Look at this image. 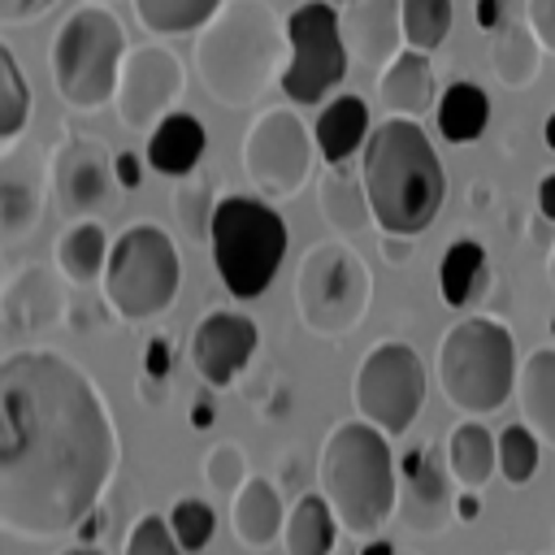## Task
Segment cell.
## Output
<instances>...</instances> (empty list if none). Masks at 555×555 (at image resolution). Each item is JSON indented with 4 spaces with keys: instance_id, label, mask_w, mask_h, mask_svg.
I'll return each instance as SVG.
<instances>
[{
    "instance_id": "obj_26",
    "label": "cell",
    "mask_w": 555,
    "mask_h": 555,
    "mask_svg": "<svg viewBox=\"0 0 555 555\" xmlns=\"http://www.w3.org/2000/svg\"><path fill=\"white\" fill-rule=\"evenodd\" d=\"M516 408H520V421L555 447V347H533L525 360H520V373H516Z\"/></svg>"
},
{
    "instance_id": "obj_22",
    "label": "cell",
    "mask_w": 555,
    "mask_h": 555,
    "mask_svg": "<svg viewBox=\"0 0 555 555\" xmlns=\"http://www.w3.org/2000/svg\"><path fill=\"white\" fill-rule=\"evenodd\" d=\"M204 147H208V134H204L199 117L173 108L165 121H156V130H147L143 156H147V165L156 173H165L169 182H178V178H186L204 160Z\"/></svg>"
},
{
    "instance_id": "obj_1",
    "label": "cell",
    "mask_w": 555,
    "mask_h": 555,
    "mask_svg": "<svg viewBox=\"0 0 555 555\" xmlns=\"http://www.w3.org/2000/svg\"><path fill=\"white\" fill-rule=\"evenodd\" d=\"M121 464L113 408L82 364L52 347L0 360V529L22 542L78 533Z\"/></svg>"
},
{
    "instance_id": "obj_25",
    "label": "cell",
    "mask_w": 555,
    "mask_h": 555,
    "mask_svg": "<svg viewBox=\"0 0 555 555\" xmlns=\"http://www.w3.org/2000/svg\"><path fill=\"white\" fill-rule=\"evenodd\" d=\"M108 251H113V238L104 234V225H100L95 217L69 221V225L56 234V243H52L56 273H61L69 286L100 282V278H104V264H108Z\"/></svg>"
},
{
    "instance_id": "obj_40",
    "label": "cell",
    "mask_w": 555,
    "mask_h": 555,
    "mask_svg": "<svg viewBox=\"0 0 555 555\" xmlns=\"http://www.w3.org/2000/svg\"><path fill=\"white\" fill-rule=\"evenodd\" d=\"M173 373V338L169 334H152L143 347V377L147 382H165Z\"/></svg>"
},
{
    "instance_id": "obj_42",
    "label": "cell",
    "mask_w": 555,
    "mask_h": 555,
    "mask_svg": "<svg viewBox=\"0 0 555 555\" xmlns=\"http://www.w3.org/2000/svg\"><path fill=\"white\" fill-rule=\"evenodd\" d=\"M56 0H0V22L4 26H22V22H35L52 9Z\"/></svg>"
},
{
    "instance_id": "obj_32",
    "label": "cell",
    "mask_w": 555,
    "mask_h": 555,
    "mask_svg": "<svg viewBox=\"0 0 555 555\" xmlns=\"http://www.w3.org/2000/svg\"><path fill=\"white\" fill-rule=\"evenodd\" d=\"M221 4L225 0H130L147 35H195L221 13Z\"/></svg>"
},
{
    "instance_id": "obj_45",
    "label": "cell",
    "mask_w": 555,
    "mask_h": 555,
    "mask_svg": "<svg viewBox=\"0 0 555 555\" xmlns=\"http://www.w3.org/2000/svg\"><path fill=\"white\" fill-rule=\"evenodd\" d=\"M477 516H481V490H464L460 486V494H455V520L473 525Z\"/></svg>"
},
{
    "instance_id": "obj_3",
    "label": "cell",
    "mask_w": 555,
    "mask_h": 555,
    "mask_svg": "<svg viewBox=\"0 0 555 555\" xmlns=\"http://www.w3.org/2000/svg\"><path fill=\"white\" fill-rule=\"evenodd\" d=\"M317 490L330 499L347 538H377L399 512V460L373 421H338L317 455Z\"/></svg>"
},
{
    "instance_id": "obj_35",
    "label": "cell",
    "mask_w": 555,
    "mask_h": 555,
    "mask_svg": "<svg viewBox=\"0 0 555 555\" xmlns=\"http://www.w3.org/2000/svg\"><path fill=\"white\" fill-rule=\"evenodd\" d=\"M451 22H455L451 0H403V39H408V48H421V52L442 48V39L451 35Z\"/></svg>"
},
{
    "instance_id": "obj_41",
    "label": "cell",
    "mask_w": 555,
    "mask_h": 555,
    "mask_svg": "<svg viewBox=\"0 0 555 555\" xmlns=\"http://www.w3.org/2000/svg\"><path fill=\"white\" fill-rule=\"evenodd\" d=\"M525 22L542 39V48L555 56V0H525Z\"/></svg>"
},
{
    "instance_id": "obj_55",
    "label": "cell",
    "mask_w": 555,
    "mask_h": 555,
    "mask_svg": "<svg viewBox=\"0 0 555 555\" xmlns=\"http://www.w3.org/2000/svg\"><path fill=\"white\" fill-rule=\"evenodd\" d=\"M551 338H555V317H551Z\"/></svg>"
},
{
    "instance_id": "obj_21",
    "label": "cell",
    "mask_w": 555,
    "mask_h": 555,
    "mask_svg": "<svg viewBox=\"0 0 555 555\" xmlns=\"http://www.w3.org/2000/svg\"><path fill=\"white\" fill-rule=\"evenodd\" d=\"M312 134H317V156H321L325 165H347L356 152H364V143H369V134H373L364 95L343 91V95L325 100L321 113H317Z\"/></svg>"
},
{
    "instance_id": "obj_11",
    "label": "cell",
    "mask_w": 555,
    "mask_h": 555,
    "mask_svg": "<svg viewBox=\"0 0 555 555\" xmlns=\"http://www.w3.org/2000/svg\"><path fill=\"white\" fill-rule=\"evenodd\" d=\"M291 61L282 69V91L291 104H325V95L347 78V39L334 0H304L286 17Z\"/></svg>"
},
{
    "instance_id": "obj_51",
    "label": "cell",
    "mask_w": 555,
    "mask_h": 555,
    "mask_svg": "<svg viewBox=\"0 0 555 555\" xmlns=\"http://www.w3.org/2000/svg\"><path fill=\"white\" fill-rule=\"evenodd\" d=\"M61 555H104L95 542H78V546H69V551H61Z\"/></svg>"
},
{
    "instance_id": "obj_9",
    "label": "cell",
    "mask_w": 555,
    "mask_h": 555,
    "mask_svg": "<svg viewBox=\"0 0 555 555\" xmlns=\"http://www.w3.org/2000/svg\"><path fill=\"white\" fill-rule=\"evenodd\" d=\"M373 304V273L351 243H312L295 264L299 325L325 343H343Z\"/></svg>"
},
{
    "instance_id": "obj_49",
    "label": "cell",
    "mask_w": 555,
    "mask_h": 555,
    "mask_svg": "<svg viewBox=\"0 0 555 555\" xmlns=\"http://www.w3.org/2000/svg\"><path fill=\"white\" fill-rule=\"evenodd\" d=\"M100 520H104V512L95 507V512H91V516L78 525V542H95V533H100Z\"/></svg>"
},
{
    "instance_id": "obj_29",
    "label": "cell",
    "mask_w": 555,
    "mask_h": 555,
    "mask_svg": "<svg viewBox=\"0 0 555 555\" xmlns=\"http://www.w3.org/2000/svg\"><path fill=\"white\" fill-rule=\"evenodd\" d=\"M338 516L330 507V499L321 490L299 494L295 507L286 512V529H282V551L286 555H334L338 542Z\"/></svg>"
},
{
    "instance_id": "obj_43",
    "label": "cell",
    "mask_w": 555,
    "mask_h": 555,
    "mask_svg": "<svg viewBox=\"0 0 555 555\" xmlns=\"http://www.w3.org/2000/svg\"><path fill=\"white\" fill-rule=\"evenodd\" d=\"M113 165H117V182H121V191H139V182H143V160H139L134 152H117Z\"/></svg>"
},
{
    "instance_id": "obj_5",
    "label": "cell",
    "mask_w": 555,
    "mask_h": 555,
    "mask_svg": "<svg viewBox=\"0 0 555 555\" xmlns=\"http://www.w3.org/2000/svg\"><path fill=\"white\" fill-rule=\"evenodd\" d=\"M442 399L460 416H494L516 395V343L499 317H460L434 356Z\"/></svg>"
},
{
    "instance_id": "obj_56",
    "label": "cell",
    "mask_w": 555,
    "mask_h": 555,
    "mask_svg": "<svg viewBox=\"0 0 555 555\" xmlns=\"http://www.w3.org/2000/svg\"><path fill=\"white\" fill-rule=\"evenodd\" d=\"M95 4H108V0H95Z\"/></svg>"
},
{
    "instance_id": "obj_34",
    "label": "cell",
    "mask_w": 555,
    "mask_h": 555,
    "mask_svg": "<svg viewBox=\"0 0 555 555\" xmlns=\"http://www.w3.org/2000/svg\"><path fill=\"white\" fill-rule=\"evenodd\" d=\"M217 191H212V182L208 178H195V173H186V178H178L173 182V217L182 221V230L191 234V238H199V243H208V230H212V212H217Z\"/></svg>"
},
{
    "instance_id": "obj_52",
    "label": "cell",
    "mask_w": 555,
    "mask_h": 555,
    "mask_svg": "<svg viewBox=\"0 0 555 555\" xmlns=\"http://www.w3.org/2000/svg\"><path fill=\"white\" fill-rule=\"evenodd\" d=\"M542 143L555 152V113H551V117H546V126H542Z\"/></svg>"
},
{
    "instance_id": "obj_4",
    "label": "cell",
    "mask_w": 555,
    "mask_h": 555,
    "mask_svg": "<svg viewBox=\"0 0 555 555\" xmlns=\"http://www.w3.org/2000/svg\"><path fill=\"white\" fill-rule=\"evenodd\" d=\"M282 43L286 26H278V13L269 0H225L221 13L195 30V69L204 91L221 108H247L256 104L273 78H282Z\"/></svg>"
},
{
    "instance_id": "obj_33",
    "label": "cell",
    "mask_w": 555,
    "mask_h": 555,
    "mask_svg": "<svg viewBox=\"0 0 555 555\" xmlns=\"http://www.w3.org/2000/svg\"><path fill=\"white\" fill-rule=\"evenodd\" d=\"M26 121H30V87H26V74L17 65L13 48L0 43V143H4V152H13Z\"/></svg>"
},
{
    "instance_id": "obj_16",
    "label": "cell",
    "mask_w": 555,
    "mask_h": 555,
    "mask_svg": "<svg viewBox=\"0 0 555 555\" xmlns=\"http://www.w3.org/2000/svg\"><path fill=\"white\" fill-rule=\"evenodd\" d=\"M451 464L447 451H438L434 442H421L412 451L399 455V503H403V525L412 533H442L447 520L455 516V486H451Z\"/></svg>"
},
{
    "instance_id": "obj_30",
    "label": "cell",
    "mask_w": 555,
    "mask_h": 555,
    "mask_svg": "<svg viewBox=\"0 0 555 555\" xmlns=\"http://www.w3.org/2000/svg\"><path fill=\"white\" fill-rule=\"evenodd\" d=\"M43 217V186L30 169H17L9 165L0 173V238L9 247H17L26 234H35Z\"/></svg>"
},
{
    "instance_id": "obj_12",
    "label": "cell",
    "mask_w": 555,
    "mask_h": 555,
    "mask_svg": "<svg viewBox=\"0 0 555 555\" xmlns=\"http://www.w3.org/2000/svg\"><path fill=\"white\" fill-rule=\"evenodd\" d=\"M312 152L317 134H308L304 117L291 104H273L251 117L238 143V165L264 199H291L312 178Z\"/></svg>"
},
{
    "instance_id": "obj_2",
    "label": "cell",
    "mask_w": 555,
    "mask_h": 555,
    "mask_svg": "<svg viewBox=\"0 0 555 555\" xmlns=\"http://www.w3.org/2000/svg\"><path fill=\"white\" fill-rule=\"evenodd\" d=\"M360 173H364V191L373 204V225L382 234L416 238L434 225L442 195H447V178L416 117L390 113L386 121H377L364 143Z\"/></svg>"
},
{
    "instance_id": "obj_37",
    "label": "cell",
    "mask_w": 555,
    "mask_h": 555,
    "mask_svg": "<svg viewBox=\"0 0 555 555\" xmlns=\"http://www.w3.org/2000/svg\"><path fill=\"white\" fill-rule=\"evenodd\" d=\"M165 516H169V525H173V533L186 551H204L217 533V512H212L208 499H178Z\"/></svg>"
},
{
    "instance_id": "obj_6",
    "label": "cell",
    "mask_w": 555,
    "mask_h": 555,
    "mask_svg": "<svg viewBox=\"0 0 555 555\" xmlns=\"http://www.w3.org/2000/svg\"><path fill=\"white\" fill-rule=\"evenodd\" d=\"M126 26L108 4H78L52 35L48 48V69L52 87L74 113H91L113 100L117 74L126 61Z\"/></svg>"
},
{
    "instance_id": "obj_39",
    "label": "cell",
    "mask_w": 555,
    "mask_h": 555,
    "mask_svg": "<svg viewBox=\"0 0 555 555\" xmlns=\"http://www.w3.org/2000/svg\"><path fill=\"white\" fill-rule=\"evenodd\" d=\"M204 481L212 486V490H221V494H234L251 473H247V451L238 447V442H217V447H208V455H204Z\"/></svg>"
},
{
    "instance_id": "obj_31",
    "label": "cell",
    "mask_w": 555,
    "mask_h": 555,
    "mask_svg": "<svg viewBox=\"0 0 555 555\" xmlns=\"http://www.w3.org/2000/svg\"><path fill=\"white\" fill-rule=\"evenodd\" d=\"M434 117H438V134L455 147L481 139V130L490 126V95L477 87V82H451L438 104H434Z\"/></svg>"
},
{
    "instance_id": "obj_38",
    "label": "cell",
    "mask_w": 555,
    "mask_h": 555,
    "mask_svg": "<svg viewBox=\"0 0 555 555\" xmlns=\"http://www.w3.org/2000/svg\"><path fill=\"white\" fill-rule=\"evenodd\" d=\"M121 555H186V546L178 542L169 516H160V512H143V516L130 525Z\"/></svg>"
},
{
    "instance_id": "obj_28",
    "label": "cell",
    "mask_w": 555,
    "mask_h": 555,
    "mask_svg": "<svg viewBox=\"0 0 555 555\" xmlns=\"http://www.w3.org/2000/svg\"><path fill=\"white\" fill-rule=\"evenodd\" d=\"M447 464H451L455 486L481 490V486L499 473V438H494L477 416H464V421L447 434Z\"/></svg>"
},
{
    "instance_id": "obj_14",
    "label": "cell",
    "mask_w": 555,
    "mask_h": 555,
    "mask_svg": "<svg viewBox=\"0 0 555 555\" xmlns=\"http://www.w3.org/2000/svg\"><path fill=\"white\" fill-rule=\"evenodd\" d=\"M48 186H52V195H56V204H61V212L69 221L117 208V191H121L113 156L100 143L78 139V134H69V139H61L52 147Z\"/></svg>"
},
{
    "instance_id": "obj_54",
    "label": "cell",
    "mask_w": 555,
    "mask_h": 555,
    "mask_svg": "<svg viewBox=\"0 0 555 555\" xmlns=\"http://www.w3.org/2000/svg\"><path fill=\"white\" fill-rule=\"evenodd\" d=\"M546 278H551V286H555V247H551V256H546Z\"/></svg>"
},
{
    "instance_id": "obj_47",
    "label": "cell",
    "mask_w": 555,
    "mask_h": 555,
    "mask_svg": "<svg viewBox=\"0 0 555 555\" xmlns=\"http://www.w3.org/2000/svg\"><path fill=\"white\" fill-rule=\"evenodd\" d=\"M538 212H542L546 221H555V169L542 173V182H538Z\"/></svg>"
},
{
    "instance_id": "obj_18",
    "label": "cell",
    "mask_w": 555,
    "mask_h": 555,
    "mask_svg": "<svg viewBox=\"0 0 555 555\" xmlns=\"http://www.w3.org/2000/svg\"><path fill=\"white\" fill-rule=\"evenodd\" d=\"M0 312H4V343H9V347H22L26 338H35V334L61 325V312H65L61 282H56L52 269H43V264L17 269V273L4 282Z\"/></svg>"
},
{
    "instance_id": "obj_58",
    "label": "cell",
    "mask_w": 555,
    "mask_h": 555,
    "mask_svg": "<svg viewBox=\"0 0 555 555\" xmlns=\"http://www.w3.org/2000/svg\"><path fill=\"white\" fill-rule=\"evenodd\" d=\"M551 555H555V551H551Z\"/></svg>"
},
{
    "instance_id": "obj_46",
    "label": "cell",
    "mask_w": 555,
    "mask_h": 555,
    "mask_svg": "<svg viewBox=\"0 0 555 555\" xmlns=\"http://www.w3.org/2000/svg\"><path fill=\"white\" fill-rule=\"evenodd\" d=\"M473 22L490 35V30L503 22V4H499V0H473Z\"/></svg>"
},
{
    "instance_id": "obj_24",
    "label": "cell",
    "mask_w": 555,
    "mask_h": 555,
    "mask_svg": "<svg viewBox=\"0 0 555 555\" xmlns=\"http://www.w3.org/2000/svg\"><path fill=\"white\" fill-rule=\"evenodd\" d=\"M317 204L334 234L351 238L373 225V204L364 191V173H351L347 165H325L317 178Z\"/></svg>"
},
{
    "instance_id": "obj_44",
    "label": "cell",
    "mask_w": 555,
    "mask_h": 555,
    "mask_svg": "<svg viewBox=\"0 0 555 555\" xmlns=\"http://www.w3.org/2000/svg\"><path fill=\"white\" fill-rule=\"evenodd\" d=\"M416 251V243L408 234H382V260L386 264H408Z\"/></svg>"
},
{
    "instance_id": "obj_36",
    "label": "cell",
    "mask_w": 555,
    "mask_h": 555,
    "mask_svg": "<svg viewBox=\"0 0 555 555\" xmlns=\"http://www.w3.org/2000/svg\"><path fill=\"white\" fill-rule=\"evenodd\" d=\"M538 434L520 421V425H503L499 429V473L507 486H529L538 473Z\"/></svg>"
},
{
    "instance_id": "obj_13",
    "label": "cell",
    "mask_w": 555,
    "mask_h": 555,
    "mask_svg": "<svg viewBox=\"0 0 555 555\" xmlns=\"http://www.w3.org/2000/svg\"><path fill=\"white\" fill-rule=\"evenodd\" d=\"M186 91V69L165 43H134L121 61L113 108L126 130H156Z\"/></svg>"
},
{
    "instance_id": "obj_27",
    "label": "cell",
    "mask_w": 555,
    "mask_h": 555,
    "mask_svg": "<svg viewBox=\"0 0 555 555\" xmlns=\"http://www.w3.org/2000/svg\"><path fill=\"white\" fill-rule=\"evenodd\" d=\"M490 286V256L477 238H455L438 260V295L447 308H473Z\"/></svg>"
},
{
    "instance_id": "obj_17",
    "label": "cell",
    "mask_w": 555,
    "mask_h": 555,
    "mask_svg": "<svg viewBox=\"0 0 555 555\" xmlns=\"http://www.w3.org/2000/svg\"><path fill=\"white\" fill-rule=\"evenodd\" d=\"M343 39L356 65L386 69L403 48V0H343Z\"/></svg>"
},
{
    "instance_id": "obj_50",
    "label": "cell",
    "mask_w": 555,
    "mask_h": 555,
    "mask_svg": "<svg viewBox=\"0 0 555 555\" xmlns=\"http://www.w3.org/2000/svg\"><path fill=\"white\" fill-rule=\"evenodd\" d=\"M360 555H399V551H395L386 538H369V542L360 546Z\"/></svg>"
},
{
    "instance_id": "obj_20",
    "label": "cell",
    "mask_w": 555,
    "mask_h": 555,
    "mask_svg": "<svg viewBox=\"0 0 555 555\" xmlns=\"http://www.w3.org/2000/svg\"><path fill=\"white\" fill-rule=\"evenodd\" d=\"M377 95L382 108L395 117H425L438 104V82H434V61L421 48H403L382 74H377Z\"/></svg>"
},
{
    "instance_id": "obj_8",
    "label": "cell",
    "mask_w": 555,
    "mask_h": 555,
    "mask_svg": "<svg viewBox=\"0 0 555 555\" xmlns=\"http://www.w3.org/2000/svg\"><path fill=\"white\" fill-rule=\"evenodd\" d=\"M104 304L117 321L139 325L173 308L182 291V256L165 225L134 221L113 238L104 278H100Z\"/></svg>"
},
{
    "instance_id": "obj_15",
    "label": "cell",
    "mask_w": 555,
    "mask_h": 555,
    "mask_svg": "<svg viewBox=\"0 0 555 555\" xmlns=\"http://www.w3.org/2000/svg\"><path fill=\"white\" fill-rule=\"evenodd\" d=\"M256 347L260 325L247 312L212 308L191 330V369L199 382H208V390H230L238 373H247V364L256 360Z\"/></svg>"
},
{
    "instance_id": "obj_57",
    "label": "cell",
    "mask_w": 555,
    "mask_h": 555,
    "mask_svg": "<svg viewBox=\"0 0 555 555\" xmlns=\"http://www.w3.org/2000/svg\"><path fill=\"white\" fill-rule=\"evenodd\" d=\"M334 4H343V0H334Z\"/></svg>"
},
{
    "instance_id": "obj_7",
    "label": "cell",
    "mask_w": 555,
    "mask_h": 555,
    "mask_svg": "<svg viewBox=\"0 0 555 555\" xmlns=\"http://www.w3.org/2000/svg\"><path fill=\"white\" fill-rule=\"evenodd\" d=\"M208 247L221 286L234 299H256L269 291L286 260V221L264 195H221Z\"/></svg>"
},
{
    "instance_id": "obj_19",
    "label": "cell",
    "mask_w": 555,
    "mask_h": 555,
    "mask_svg": "<svg viewBox=\"0 0 555 555\" xmlns=\"http://www.w3.org/2000/svg\"><path fill=\"white\" fill-rule=\"evenodd\" d=\"M286 529L282 490L269 477H247L230 494V533L243 551H269Z\"/></svg>"
},
{
    "instance_id": "obj_48",
    "label": "cell",
    "mask_w": 555,
    "mask_h": 555,
    "mask_svg": "<svg viewBox=\"0 0 555 555\" xmlns=\"http://www.w3.org/2000/svg\"><path fill=\"white\" fill-rule=\"evenodd\" d=\"M212 421H217V408L208 399H195L191 403V429H212Z\"/></svg>"
},
{
    "instance_id": "obj_10",
    "label": "cell",
    "mask_w": 555,
    "mask_h": 555,
    "mask_svg": "<svg viewBox=\"0 0 555 555\" xmlns=\"http://www.w3.org/2000/svg\"><path fill=\"white\" fill-rule=\"evenodd\" d=\"M425 395H429L425 360L403 338H377L360 356L356 377H351V408L356 416L373 421L390 438L412 429V421L425 408Z\"/></svg>"
},
{
    "instance_id": "obj_23",
    "label": "cell",
    "mask_w": 555,
    "mask_h": 555,
    "mask_svg": "<svg viewBox=\"0 0 555 555\" xmlns=\"http://www.w3.org/2000/svg\"><path fill=\"white\" fill-rule=\"evenodd\" d=\"M542 39L533 35V26L525 17H503L490 30V69L507 91H525L538 82L542 69Z\"/></svg>"
},
{
    "instance_id": "obj_53",
    "label": "cell",
    "mask_w": 555,
    "mask_h": 555,
    "mask_svg": "<svg viewBox=\"0 0 555 555\" xmlns=\"http://www.w3.org/2000/svg\"><path fill=\"white\" fill-rule=\"evenodd\" d=\"M473 204L481 208V204H490V186H481V182H473Z\"/></svg>"
}]
</instances>
